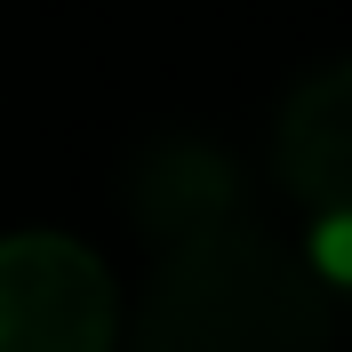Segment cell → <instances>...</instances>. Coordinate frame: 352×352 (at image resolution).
I'll return each mask as SVG.
<instances>
[{
  "label": "cell",
  "mask_w": 352,
  "mask_h": 352,
  "mask_svg": "<svg viewBox=\"0 0 352 352\" xmlns=\"http://www.w3.org/2000/svg\"><path fill=\"white\" fill-rule=\"evenodd\" d=\"M336 296L312 256L264 224L153 248L129 352H329Z\"/></svg>",
  "instance_id": "1"
},
{
  "label": "cell",
  "mask_w": 352,
  "mask_h": 352,
  "mask_svg": "<svg viewBox=\"0 0 352 352\" xmlns=\"http://www.w3.org/2000/svg\"><path fill=\"white\" fill-rule=\"evenodd\" d=\"M0 352H120V288L72 232L0 241Z\"/></svg>",
  "instance_id": "2"
},
{
  "label": "cell",
  "mask_w": 352,
  "mask_h": 352,
  "mask_svg": "<svg viewBox=\"0 0 352 352\" xmlns=\"http://www.w3.org/2000/svg\"><path fill=\"white\" fill-rule=\"evenodd\" d=\"M120 200H129V224L153 248L200 241V232L241 224V160L192 129L144 136L129 153V168H120Z\"/></svg>",
  "instance_id": "3"
},
{
  "label": "cell",
  "mask_w": 352,
  "mask_h": 352,
  "mask_svg": "<svg viewBox=\"0 0 352 352\" xmlns=\"http://www.w3.org/2000/svg\"><path fill=\"white\" fill-rule=\"evenodd\" d=\"M280 192L305 200L320 224H352V56L305 72L272 120Z\"/></svg>",
  "instance_id": "4"
}]
</instances>
